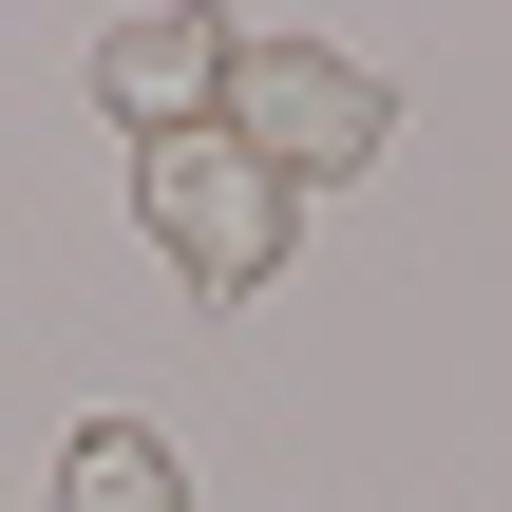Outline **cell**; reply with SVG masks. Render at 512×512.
Masks as SVG:
<instances>
[{"instance_id":"6da1fadb","label":"cell","mask_w":512,"mask_h":512,"mask_svg":"<svg viewBox=\"0 0 512 512\" xmlns=\"http://www.w3.org/2000/svg\"><path fill=\"white\" fill-rule=\"evenodd\" d=\"M133 209H152V247L190 266V304H266V285H285V247H304V190H285L266 152H228V133L133 152Z\"/></svg>"},{"instance_id":"277c9868","label":"cell","mask_w":512,"mask_h":512,"mask_svg":"<svg viewBox=\"0 0 512 512\" xmlns=\"http://www.w3.org/2000/svg\"><path fill=\"white\" fill-rule=\"evenodd\" d=\"M57 512H190V456L152 418H76L57 437Z\"/></svg>"},{"instance_id":"3957f363","label":"cell","mask_w":512,"mask_h":512,"mask_svg":"<svg viewBox=\"0 0 512 512\" xmlns=\"http://www.w3.org/2000/svg\"><path fill=\"white\" fill-rule=\"evenodd\" d=\"M228 19H190V0H152V19H114L95 38V114L133 133V152H171V133H228Z\"/></svg>"},{"instance_id":"7a4b0ae2","label":"cell","mask_w":512,"mask_h":512,"mask_svg":"<svg viewBox=\"0 0 512 512\" xmlns=\"http://www.w3.org/2000/svg\"><path fill=\"white\" fill-rule=\"evenodd\" d=\"M380 133H399V95H380L361 57H323V38H247V57H228V152H266L285 190L380 171Z\"/></svg>"}]
</instances>
